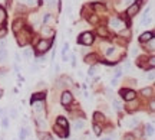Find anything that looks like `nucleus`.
Returning a JSON list of instances; mask_svg holds the SVG:
<instances>
[{"instance_id":"nucleus-1","label":"nucleus","mask_w":155,"mask_h":140,"mask_svg":"<svg viewBox=\"0 0 155 140\" xmlns=\"http://www.w3.org/2000/svg\"><path fill=\"white\" fill-rule=\"evenodd\" d=\"M92 42H94V35L90 32H83L78 39V43H82V45H90Z\"/></svg>"},{"instance_id":"nucleus-2","label":"nucleus","mask_w":155,"mask_h":140,"mask_svg":"<svg viewBox=\"0 0 155 140\" xmlns=\"http://www.w3.org/2000/svg\"><path fill=\"white\" fill-rule=\"evenodd\" d=\"M52 42H53V41H52V39H46V41H45V39H43V41H40L39 43H37L36 49H37V51H39V52H46L47 49L50 48Z\"/></svg>"},{"instance_id":"nucleus-3","label":"nucleus","mask_w":155,"mask_h":140,"mask_svg":"<svg viewBox=\"0 0 155 140\" xmlns=\"http://www.w3.org/2000/svg\"><path fill=\"white\" fill-rule=\"evenodd\" d=\"M121 95L125 98V101H132V100H135V97H137V92L132 91V90H122V91H121Z\"/></svg>"},{"instance_id":"nucleus-4","label":"nucleus","mask_w":155,"mask_h":140,"mask_svg":"<svg viewBox=\"0 0 155 140\" xmlns=\"http://www.w3.org/2000/svg\"><path fill=\"white\" fill-rule=\"evenodd\" d=\"M109 26H111L112 29H116V30H119V29H122L123 26V23L119 20V19H116V18H113V19H111V22H109Z\"/></svg>"},{"instance_id":"nucleus-5","label":"nucleus","mask_w":155,"mask_h":140,"mask_svg":"<svg viewBox=\"0 0 155 140\" xmlns=\"http://www.w3.org/2000/svg\"><path fill=\"white\" fill-rule=\"evenodd\" d=\"M60 101H62V104H63V106H68V104H70V103H72V94H70L69 91H65L63 94H62Z\"/></svg>"},{"instance_id":"nucleus-6","label":"nucleus","mask_w":155,"mask_h":140,"mask_svg":"<svg viewBox=\"0 0 155 140\" xmlns=\"http://www.w3.org/2000/svg\"><path fill=\"white\" fill-rule=\"evenodd\" d=\"M122 124L125 126L126 129H133V127H137L138 120L137 118H126L125 121H122Z\"/></svg>"},{"instance_id":"nucleus-7","label":"nucleus","mask_w":155,"mask_h":140,"mask_svg":"<svg viewBox=\"0 0 155 140\" xmlns=\"http://www.w3.org/2000/svg\"><path fill=\"white\" fill-rule=\"evenodd\" d=\"M152 38H154V33H152V32H145V33L141 35L139 42H148V41H151Z\"/></svg>"},{"instance_id":"nucleus-8","label":"nucleus","mask_w":155,"mask_h":140,"mask_svg":"<svg viewBox=\"0 0 155 140\" xmlns=\"http://www.w3.org/2000/svg\"><path fill=\"white\" fill-rule=\"evenodd\" d=\"M138 10H139V6H138V4H131L129 7H128V10H126V15L133 16Z\"/></svg>"},{"instance_id":"nucleus-9","label":"nucleus","mask_w":155,"mask_h":140,"mask_svg":"<svg viewBox=\"0 0 155 140\" xmlns=\"http://www.w3.org/2000/svg\"><path fill=\"white\" fill-rule=\"evenodd\" d=\"M45 100V92H37V94H33L32 95V104L36 103V101H42Z\"/></svg>"},{"instance_id":"nucleus-10","label":"nucleus","mask_w":155,"mask_h":140,"mask_svg":"<svg viewBox=\"0 0 155 140\" xmlns=\"http://www.w3.org/2000/svg\"><path fill=\"white\" fill-rule=\"evenodd\" d=\"M56 124L60 126V127H63V129H68V120H66L65 117H58V120H56Z\"/></svg>"},{"instance_id":"nucleus-11","label":"nucleus","mask_w":155,"mask_h":140,"mask_svg":"<svg viewBox=\"0 0 155 140\" xmlns=\"http://www.w3.org/2000/svg\"><path fill=\"white\" fill-rule=\"evenodd\" d=\"M63 130H65V129L60 127V126H58V124L55 126V133H58L60 137H66V136H68V132H63Z\"/></svg>"},{"instance_id":"nucleus-12","label":"nucleus","mask_w":155,"mask_h":140,"mask_svg":"<svg viewBox=\"0 0 155 140\" xmlns=\"http://www.w3.org/2000/svg\"><path fill=\"white\" fill-rule=\"evenodd\" d=\"M83 127H85V121H82V120H76V121L73 123V130H76V132L82 130Z\"/></svg>"},{"instance_id":"nucleus-13","label":"nucleus","mask_w":155,"mask_h":140,"mask_svg":"<svg viewBox=\"0 0 155 140\" xmlns=\"http://www.w3.org/2000/svg\"><path fill=\"white\" fill-rule=\"evenodd\" d=\"M96 61H98V55H95V54H90V55H88L85 58V62L86 64H95Z\"/></svg>"},{"instance_id":"nucleus-14","label":"nucleus","mask_w":155,"mask_h":140,"mask_svg":"<svg viewBox=\"0 0 155 140\" xmlns=\"http://www.w3.org/2000/svg\"><path fill=\"white\" fill-rule=\"evenodd\" d=\"M149 20H151V12H149V9H147V10H145V15H144V18H142L141 22H142V25H147Z\"/></svg>"},{"instance_id":"nucleus-15","label":"nucleus","mask_w":155,"mask_h":140,"mask_svg":"<svg viewBox=\"0 0 155 140\" xmlns=\"http://www.w3.org/2000/svg\"><path fill=\"white\" fill-rule=\"evenodd\" d=\"M145 133H147L148 136H152V134H154V126H152V124H147V126H145Z\"/></svg>"},{"instance_id":"nucleus-16","label":"nucleus","mask_w":155,"mask_h":140,"mask_svg":"<svg viewBox=\"0 0 155 140\" xmlns=\"http://www.w3.org/2000/svg\"><path fill=\"white\" fill-rule=\"evenodd\" d=\"M7 58V51L6 48H0V61H6Z\"/></svg>"},{"instance_id":"nucleus-17","label":"nucleus","mask_w":155,"mask_h":140,"mask_svg":"<svg viewBox=\"0 0 155 140\" xmlns=\"http://www.w3.org/2000/svg\"><path fill=\"white\" fill-rule=\"evenodd\" d=\"M43 23H45V25H46V23H53V16L49 15V13L43 16Z\"/></svg>"},{"instance_id":"nucleus-18","label":"nucleus","mask_w":155,"mask_h":140,"mask_svg":"<svg viewBox=\"0 0 155 140\" xmlns=\"http://www.w3.org/2000/svg\"><path fill=\"white\" fill-rule=\"evenodd\" d=\"M17 42H19L20 45H26L27 39L25 38V35H22V33H19V35H17Z\"/></svg>"},{"instance_id":"nucleus-19","label":"nucleus","mask_w":155,"mask_h":140,"mask_svg":"<svg viewBox=\"0 0 155 140\" xmlns=\"http://www.w3.org/2000/svg\"><path fill=\"white\" fill-rule=\"evenodd\" d=\"M42 33H43V35H53V30H52L47 25H45V28L42 29Z\"/></svg>"},{"instance_id":"nucleus-20","label":"nucleus","mask_w":155,"mask_h":140,"mask_svg":"<svg viewBox=\"0 0 155 140\" xmlns=\"http://www.w3.org/2000/svg\"><path fill=\"white\" fill-rule=\"evenodd\" d=\"M26 136H27V130H26V129H20V132H19V139L25 140Z\"/></svg>"},{"instance_id":"nucleus-21","label":"nucleus","mask_w":155,"mask_h":140,"mask_svg":"<svg viewBox=\"0 0 155 140\" xmlns=\"http://www.w3.org/2000/svg\"><path fill=\"white\" fill-rule=\"evenodd\" d=\"M39 137H40L42 140H53V139L50 137V134H47V133H43V132H40V133H39Z\"/></svg>"},{"instance_id":"nucleus-22","label":"nucleus","mask_w":155,"mask_h":140,"mask_svg":"<svg viewBox=\"0 0 155 140\" xmlns=\"http://www.w3.org/2000/svg\"><path fill=\"white\" fill-rule=\"evenodd\" d=\"M112 106H113L115 110H121V108H122V104H121L119 100H113V104H112Z\"/></svg>"},{"instance_id":"nucleus-23","label":"nucleus","mask_w":155,"mask_h":140,"mask_svg":"<svg viewBox=\"0 0 155 140\" xmlns=\"http://www.w3.org/2000/svg\"><path fill=\"white\" fill-rule=\"evenodd\" d=\"M94 118L96 120V121H102V120H104V114H101V113H95Z\"/></svg>"},{"instance_id":"nucleus-24","label":"nucleus","mask_w":155,"mask_h":140,"mask_svg":"<svg viewBox=\"0 0 155 140\" xmlns=\"http://www.w3.org/2000/svg\"><path fill=\"white\" fill-rule=\"evenodd\" d=\"M20 26H23V22L20 20V19H17V20L15 22V26H13V29H15V30H17L19 28H20Z\"/></svg>"},{"instance_id":"nucleus-25","label":"nucleus","mask_w":155,"mask_h":140,"mask_svg":"<svg viewBox=\"0 0 155 140\" xmlns=\"http://www.w3.org/2000/svg\"><path fill=\"white\" fill-rule=\"evenodd\" d=\"M23 55H25L26 58H32V55H33L32 49H25V51H23Z\"/></svg>"},{"instance_id":"nucleus-26","label":"nucleus","mask_w":155,"mask_h":140,"mask_svg":"<svg viewBox=\"0 0 155 140\" xmlns=\"http://www.w3.org/2000/svg\"><path fill=\"white\" fill-rule=\"evenodd\" d=\"M151 92H152V90L151 88H144L142 90V91H141V94H142V95H151Z\"/></svg>"},{"instance_id":"nucleus-27","label":"nucleus","mask_w":155,"mask_h":140,"mask_svg":"<svg viewBox=\"0 0 155 140\" xmlns=\"http://www.w3.org/2000/svg\"><path fill=\"white\" fill-rule=\"evenodd\" d=\"M6 35H7V29H6V28H2V29H0V39L4 38Z\"/></svg>"},{"instance_id":"nucleus-28","label":"nucleus","mask_w":155,"mask_h":140,"mask_svg":"<svg viewBox=\"0 0 155 140\" xmlns=\"http://www.w3.org/2000/svg\"><path fill=\"white\" fill-rule=\"evenodd\" d=\"M26 3L29 4V6H36L39 3V0H26Z\"/></svg>"},{"instance_id":"nucleus-29","label":"nucleus","mask_w":155,"mask_h":140,"mask_svg":"<svg viewBox=\"0 0 155 140\" xmlns=\"http://www.w3.org/2000/svg\"><path fill=\"white\" fill-rule=\"evenodd\" d=\"M98 33H99V35H104V36H108V32H106L104 28H99V29H98Z\"/></svg>"},{"instance_id":"nucleus-30","label":"nucleus","mask_w":155,"mask_h":140,"mask_svg":"<svg viewBox=\"0 0 155 140\" xmlns=\"http://www.w3.org/2000/svg\"><path fill=\"white\" fill-rule=\"evenodd\" d=\"M30 20H32V23H35V25H37V23H39V19H37V15H33L32 18H30Z\"/></svg>"},{"instance_id":"nucleus-31","label":"nucleus","mask_w":155,"mask_h":140,"mask_svg":"<svg viewBox=\"0 0 155 140\" xmlns=\"http://www.w3.org/2000/svg\"><path fill=\"white\" fill-rule=\"evenodd\" d=\"M121 75H122V69H121V68H118V69L115 71V80H118Z\"/></svg>"},{"instance_id":"nucleus-32","label":"nucleus","mask_w":155,"mask_h":140,"mask_svg":"<svg viewBox=\"0 0 155 140\" xmlns=\"http://www.w3.org/2000/svg\"><path fill=\"white\" fill-rule=\"evenodd\" d=\"M94 130H95V134H101V127L98 124H94Z\"/></svg>"},{"instance_id":"nucleus-33","label":"nucleus","mask_w":155,"mask_h":140,"mask_svg":"<svg viewBox=\"0 0 155 140\" xmlns=\"http://www.w3.org/2000/svg\"><path fill=\"white\" fill-rule=\"evenodd\" d=\"M155 49V42H154V38L149 41V51H154Z\"/></svg>"},{"instance_id":"nucleus-34","label":"nucleus","mask_w":155,"mask_h":140,"mask_svg":"<svg viewBox=\"0 0 155 140\" xmlns=\"http://www.w3.org/2000/svg\"><path fill=\"white\" fill-rule=\"evenodd\" d=\"M113 52H115V49H113V48L111 46V48H108V49H106V55H108V56H111L112 54H113Z\"/></svg>"},{"instance_id":"nucleus-35","label":"nucleus","mask_w":155,"mask_h":140,"mask_svg":"<svg viewBox=\"0 0 155 140\" xmlns=\"http://www.w3.org/2000/svg\"><path fill=\"white\" fill-rule=\"evenodd\" d=\"M123 140H135V137H133V134H126Z\"/></svg>"},{"instance_id":"nucleus-36","label":"nucleus","mask_w":155,"mask_h":140,"mask_svg":"<svg viewBox=\"0 0 155 140\" xmlns=\"http://www.w3.org/2000/svg\"><path fill=\"white\" fill-rule=\"evenodd\" d=\"M68 49H69V45H68V43H65V45H63V49H62V54L65 55V54H66V51H68Z\"/></svg>"},{"instance_id":"nucleus-37","label":"nucleus","mask_w":155,"mask_h":140,"mask_svg":"<svg viewBox=\"0 0 155 140\" xmlns=\"http://www.w3.org/2000/svg\"><path fill=\"white\" fill-rule=\"evenodd\" d=\"M95 72H96V68H95V66L89 68V75H95Z\"/></svg>"},{"instance_id":"nucleus-38","label":"nucleus","mask_w":155,"mask_h":140,"mask_svg":"<svg viewBox=\"0 0 155 140\" xmlns=\"http://www.w3.org/2000/svg\"><path fill=\"white\" fill-rule=\"evenodd\" d=\"M3 19H4V10L0 9V22H3Z\"/></svg>"},{"instance_id":"nucleus-39","label":"nucleus","mask_w":155,"mask_h":140,"mask_svg":"<svg viewBox=\"0 0 155 140\" xmlns=\"http://www.w3.org/2000/svg\"><path fill=\"white\" fill-rule=\"evenodd\" d=\"M10 114H12V117H13V118H16V117H17V111H16V110H12Z\"/></svg>"},{"instance_id":"nucleus-40","label":"nucleus","mask_w":155,"mask_h":140,"mask_svg":"<svg viewBox=\"0 0 155 140\" xmlns=\"http://www.w3.org/2000/svg\"><path fill=\"white\" fill-rule=\"evenodd\" d=\"M2 124H3V127H7V118H6V117L3 118V121H2Z\"/></svg>"},{"instance_id":"nucleus-41","label":"nucleus","mask_w":155,"mask_h":140,"mask_svg":"<svg viewBox=\"0 0 155 140\" xmlns=\"http://www.w3.org/2000/svg\"><path fill=\"white\" fill-rule=\"evenodd\" d=\"M125 69H126V71H129V69H131V64H129V62H126V64H125Z\"/></svg>"},{"instance_id":"nucleus-42","label":"nucleus","mask_w":155,"mask_h":140,"mask_svg":"<svg viewBox=\"0 0 155 140\" xmlns=\"http://www.w3.org/2000/svg\"><path fill=\"white\" fill-rule=\"evenodd\" d=\"M95 7H96V9H99V10H104V6H101V4H95Z\"/></svg>"},{"instance_id":"nucleus-43","label":"nucleus","mask_w":155,"mask_h":140,"mask_svg":"<svg viewBox=\"0 0 155 140\" xmlns=\"http://www.w3.org/2000/svg\"><path fill=\"white\" fill-rule=\"evenodd\" d=\"M154 64H155V59H154V58H151V59H149V65L154 66Z\"/></svg>"},{"instance_id":"nucleus-44","label":"nucleus","mask_w":155,"mask_h":140,"mask_svg":"<svg viewBox=\"0 0 155 140\" xmlns=\"http://www.w3.org/2000/svg\"><path fill=\"white\" fill-rule=\"evenodd\" d=\"M111 85H112V87H115V85H116V80H115V78L111 81Z\"/></svg>"},{"instance_id":"nucleus-45","label":"nucleus","mask_w":155,"mask_h":140,"mask_svg":"<svg viewBox=\"0 0 155 140\" xmlns=\"http://www.w3.org/2000/svg\"><path fill=\"white\" fill-rule=\"evenodd\" d=\"M138 54V48H133V51H132V55H137Z\"/></svg>"},{"instance_id":"nucleus-46","label":"nucleus","mask_w":155,"mask_h":140,"mask_svg":"<svg viewBox=\"0 0 155 140\" xmlns=\"http://www.w3.org/2000/svg\"><path fill=\"white\" fill-rule=\"evenodd\" d=\"M149 80H154V72H152V71L149 72Z\"/></svg>"},{"instance_id":"nucleus-47","label":"nucleus","mask_w":155,"mask_h":140,"mask_svg":"<svg viewBox=\"0 0 155 140\" xmlns=\"http://www.w3.org/2000/svg\"><path fill=\"white\" fill-rule=\"evenodd\" d=\"M45 2H46V3H49V4L52 3V0H45Z\"/></svg>"},{"instance_id":"nucleus-48","label":"nucleus","mask_w":155,"mask_h":140,"mask_svg":"<svg viewBox=\"0 0 155 140\" xmlns=\"http://www.w3.org/2000/svg\"><path fill=\"white\" fill-rule=\"evenodd\" d=\"M102 140H111V139H109V137H105V139H102Z\"/></svg>"}]
</instances>
